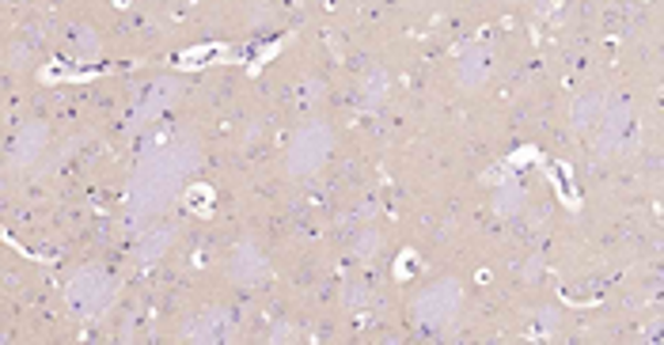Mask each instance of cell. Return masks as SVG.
I'll list each match as a JSON object with an SVG mask.
<instances>
[{"label":"cell","instance_id":"1","mask_svg":"<svg viewBox=\"0 0 664 345\" xmlns=\"http://www.w3.org/2000/svg\"><path fill=\"white\" fill-rule=\"evenodd\" d=\"M115 300V281L103 270H81L73 281H68V304H73L76 315L95 319L107 312V304Z\"/></svg>","mask_w":664,"mask_h":345},{"label":"cell","instance_id":"2","mask_svg":"<svg viewBox=\"0 0 664 345\" xmlns=\"http://www.w3.org/2000/svg\"><path fill=\"white\" fill-rule=\"evenodd\" d=\"M330 152V129L327 126H304L301 137L293 141V152H289V168L293 175H308L316 171Z\"/></svg>","mask_w":664,"mask_h":345},{"label":"cell","instance_id":"3","mask_svg":"<svg viewBox=\"0 0 664 345\" xmlns=\"http://www.w3.org/2000/svg\"><path fill=\"white\" fill-rule=\"evenodd\" d=\"M456 300H460V289L452 281H436L430 292H422L418 300V315L422 323H444L452 312H456Z\"/></svg>","mask_w":664,"mask_h":345},{"label":"cell","instance_id":"4","mask_svg":"<svg viewBox=\"0 0 664 345\" xmlns=\"http://www.w3.org/2000/svg\"><path fill=\"white\" fill-rule=\"evenodd\" d=\"M456 76H460L463 88H478V84H486V76H491V57H486V50H471V54L460 62Z\"/></svg>","mask_w":664,"mask_h":345},{"label":"cell","instance_id":"5","mask_svg":"<svg viewBox=\"0 0 664 345\" xmlns=\"http://www.w3.org/2000/svg\"><path fill=\"white\" fill-rule=\"evenodd\" d=\"M634 137V122L626 110H615V115L604 118V137H600V149H623V141Z\"/></svg>","mask_w":664,"mask_h":345},{"label":"cell","instance_id":"6","mask_svg":"<svg viewBox=\"0 0 664 345\" xmlns=\"http://www.w3.org/2000/svg\"><path fill=\"white\" fill-rule=\"evenodd\" d=\"M262 270H266V262H262V255H259L251 244H243L240 251H235V258H232V278L251 284V281H259V278H262Z\"/></svg>","mask_w":664,"mask_h":345},{"label":"cell","instance_id":"7","mask_svg":"<svg viewBox=\"0 0 664 345\" xmlns=\"http://www.w3.org/2000/svg\"><path fill=\"white\" fill-rule=\"evenodd\" d=\"M42 141H46V126H34V137H31V129H23L20 141H15V160L23 163L28 157H39Z\"/></svg>","mask_w":664,"mask_h":345},{"label":"cell","instance_id":"8","mask_svg":"<svg viewBox=\"0 0 664 345\" xmlns=\"http://www.w3.org/2000/svg\"><path fill=\"white\" fill-rule=\"evenodd\" d=\"M217 331H221V315H213V312H205L187 323V338H217Z\"/></svg>","mask_w":664,"mask_h":345},{"label":"cell","instance_id":"9","mask_svg":"<svg viewBox=\"0 0 664 345\" xmlns=\"http://www.w3.org/2000/svg\"><path fill=\"white\" fill-rule=\"evenodd\" d=\"M0 4H20V0H0Z\"/></svg>","mask_w":664,"mask_h":345}]
</instances>
